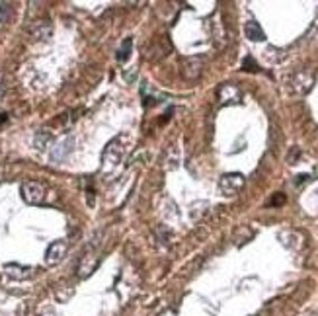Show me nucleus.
<instances>
[{
	"label": "nucleus",
	"mask_w": 318,
	"mask_h": 316,
	"mask_svg": "<svg viewBox=\"0 0 318 316\" xmlns=\"http://www.w3.org/2000/svg\"><path fill=\"white\" fill-rule=\"evenodd\" d=\"M123 151H125L123 139H119V137L111 139V141L106 145L104 153H102V164H104L107 170L115 168V166L121 162V158H123Z\"/></svg>",
	"instance_id": "obj_1"
},
{
	"label": "nucleus",
	"mask_w": 318,
	"mask_h": 316,
	"mask_svg": "<svg viewBox=\"0 0 318 316\" xmlns=\"http://www.w3.org/2000/svg\"><path fill=\"white\" fill-rule=\"evenodd\" d=\"M22 199L29 205H39L45 201L47 195V187L41 182H24L22 184Z\"/></svg>",
	"instance_id": "obj_2"
},
{
	"label": "nucleus",
	"mask_w": 318,
	"mask_h": 316,
	"mask_svg": "<svg viewBox=\"0 0 318 316\" xmlns=\"http://www.w3.org/2000/svg\"><path fill=\"white\" fill-rule=\"evenodd\" d=\"M172 51V43L168 37H157L155 41H151L145 49V59L151 63H157L160 59H164L168 53Z\"/></svg>",
	"instance_id": "obj_3"
},
{
	"label": "nucleus",
	"mask_w": 318,
	"mask_h": 316,
	"mask_svg": "<svg viewBox=\"0 0 318 316\" xmlns=\"http://www.w3.org/2000/svg\"><path fill=\"white\" fill-rule=\"evenodd\" d=\"M246 184V178L240 174V172H229V174H223L221 180H219V187L225 195H237L240 189L244 187Z\"/></svg>",
	"instance_id": "obj_4"
},
{
	"label": "nucleus",
	"mask_w": 318,
	"mask_h": 316,
	"mask_svg": "<svg viewBox=\"0 0 318 316\" xmlns=\"http://www.w3.org/2000/svg\"><path fill=\"white\" fill-rule=\"evenodd\" d=\"M217 98L223 105H231V104H240L242 102V92H240L238 86L227 82V84H221L219 90H217Z\"/></svg>",
	"instance_id": "obj_5"
},
{
	"label": "nucleus",
	"mask_w": 318,
	"mask_h": 316,
	"mask_svg": "<svg viewBox=\"0 0 318 316\" xmlns=\"http://www.w3.org/2000/svg\"><path fill=\"white\" fill-rule=\"evenodd\" d=\"M201 71H203V61L199 57H187L182 65V77L189 82L197 80L201 77Z\"/></svg>",
	"instance_id": "obj_6"
},
{
	"label": "nucleus",
	"mask_w": 318,
	"mask_h": 316,
	"mask_svg": "<svg viewBox=\"0 0 318 316\" xmlns=\"http://www.w3.org/2000/svg\"><path fill=\"white\" fill-rule=\"evenodd\" d=\"M4 275L10 277V279H16V281H24V279H29L33 277V267L29 265H20V263H6L2 267Z\"/></svg>",
	"instance_id": "obj_7"
},
{
	"label": "nucleus",
	"mask_w": 318,
	"mask_h": 316,
	"mask_svg": "<svg viewBox=\"0 0 318 316\" xmlns=\"http://www.w3.org/2000/svg\"><path fill=\"white\" fill-rule=\"evenodd\" d=\"M100 263V252L98 250H88L82 260H80V265H79V275L80 277H88Z\"/></svg>",
	"instance_id": "obj_8"
},
{
	"label": "nucleus",
	"mask_w": 318,
	"mask_h": 316,
	"mask_svg": "<svg viewBox=\"0 0 318 316\" xmlns=\"http://www.w3.org/2000/svg\"><path fill=\"white\" fill-rule=\"evenodd\" d=\"M65 254H67V242L65 240H55L45 252V263L47 265H57L65 258Z\"/></svg>",
	"instance_id": "obj_9"
},
{
	"label": "nucleus",
	"mask_w": 318,
	"mask_h": 316,
	"mask_svg": "<svg viewBox=\"0 0 318 316\" xmlns=\"http://www.w3.org/2000/svg\"><path fill=\"white\" fill-rule=\"evenodd\" d=\"M313 84H315V77H313V73H309V71H301V73H297L293 80H291V86H293V90L297 92V94H307L311 88H313Z\"/></svg>",
	"instance_id": "obj_10"
},
{
	"label": "nucleus",
	"mask_w": 318,
	"mask_h": 316,
	"mask_svg": "<svg viewBox=\"0 0 318 316\" xmlns=\"http://www.w3.org/2000/svg\"><path fill=\"white\" fill-rule=\"evenodd\" d=\"M31 37L37 39V41L51 37V22L49 20H37L31 27Z\"/></svg>",
	"instance_id": "obj_11"
},
{
	"label": "nucleus",
	"mask_w": 318,
	"mask_h": 316,
	"mask_svg": "<svg viewBox=\"0 0 318 316\" xmlns=\"http://www.w3.org/2000/svg\"><path fill=\"white\" fill-rule=\"evenodd\" d=\"M244 33H246V37H248L250 41H264V39H265V33H264L262 26H260L256 20L246 22V26H244Z\"/></svg>",
	"instance_id": "obj_12"
},
{
	"label": "nucleus",
	"mask_w": 318,
	"mask_h": 316,
	"mask_svg": "<svg viewBox=\"0 0 318 316\" xmlns=\"http://www.w3.org/2000/svg\"><path fill=\"white\" fill-rule=\"evenodd\" d=\"M131 49H133V39L131 37H125L123 43H121V47H119V51H117V61L119 63L127 61L131 57Z\"/></svg>",
	"instance_id": "obj_13"
},
{
	"label": "nucleus",
	"mask_w": 318,
	"mask_h": 316,
	"mask_svg": "<svg viewBox=\"0 0 318 316\" xmlns=\"http://www.w3.org/2000/svg\"><path fill=\"white\" fill-rule=\"evenodd\" d=\"M12 20V6L8 2H2L0 4V26L8 24Z\"/></svg>",
	"instance_id": "obj_14"
},
{
	"label": "nucleus",
	"mask_w": 318,
	"mask_h": 316,
	"mask_svg": "<svg viewBox=\"0 0 318 316\" xmlns=\"http://www.w3.org/2000/svg\"><path fill=\"white\" fill-rule=\"evenodd\" d=\"M49 141H51V135L45 133V131H41V133H37V137H35V147H37L39 151H45Z\"/></svg>",
	"instance_id": "obj_15"
},
{
	"label": "nucleus",
	"mask_w": 318,
	"mask_h": 316,
	"mask_svg": "<svg viewBox=\"0 0 318 316\" xmlns=\"http://www.w3.org/2000/svg\"><path fill=\"white\" fill-rule=\"evenodd\" d=\"M242 71H246V73H258L260 67H258V63H256L254 57H246V59L242 61Z\"/></svg>",
	"instance_id": "obj_16"
},
{
	"label": "nucleus",
	"mask_w": 318,
	"mask_h": 316,
	"mask_svg": "<svg viewBox=\"0 0 318 316\" xmlns=\"http://www.w3.org/2000/svg\"><path fill=\"white\" fill-rule=\"evenodd\" d=\"M285 203V195L283 193H275L271 199H269V205L271 207H277V205H283Z\"/></svg>",
	"instance_id": "obj_17"
},
{
	"label": "nucleus",
	"mask_w": 318,
	"mask_h": 316,
	"mask_svg": "<svg viewBox=\"0 0 318 316\" xmlns=\"http://www.w3.org/2000/svg\"><path fill=\"white\" fill-rule=\"evenodd\" d=\"M299 157H301V151H299L297 147H293V149H291V153L287 155V162H289V164H295V162L299 160Z\"/></svg>",
	"instance_id": "obj_18"
},
{
	"label": "nucleus",
	"mask_w": 318,
	"mask_h": 316,
	"mask_svg": "<svg viewBox=\"0 0 318 316\" xmlns=\"http://www.w3.org/2000/svg\"><path fill=\"white\" fill-rule=\"evenodd\" d=\"M86 201L90 207H94V187L90 185V189H86Z\"/></svg>",
	"instance_id": "obj_19"
},
{
	"label": "nucleus",
	"mask_w": 318,
	"mask_h": 316,
	"mask_svg": "<svg viewBox=\"0 0 318 316\" xmlns=\"http://www.w3.org/2000/svg\"><path fill=\"white\" fill-rule=\"evenodd\" d=\"M305 180H309V176H307V174H301V176H297V184H301V182H305Z\"/></svg>",
	"instance_id": "obj_20"
},
{
	"label": "nucleus",
	"mask_w": 318,
	"mask_h": 316,
	"mask_svg": "<svg viewBox=\"0 0 318 316\" xmlns=\"http://www.w3.org/2000/svg\"><path fill=\"white\" fill-rule=\"evenodd\" d=\"M160 316H176V313L174 311H166V313H162Z\"/></svg>",
	"instance_id": "obj_21"
},
{
	"label": "nucleus",
	"mask_w": 318,
	"mask_h": 316,
	"mask_svg": "<svg viewBox=\"0 0 318 316\" xmlns=\"http://www.w3.org/2000/svg\"><path fill=\"white\" fill-rule=\"evenodd\" d=\"M2 121H6V115H4V113H0V123H2Z\"/></svg>",
	"instance_id": "obj_22"
},
{
	"label": "nucleus",
	"mask_w": 318,
	"mask_h": 316,
	"mask_svg": "<svg viewBox=\"0 0 318 316\" xmlns=\"http://www.w3.org/2000/svg\"><path fill=\"white\" fill-rule=\"evenodd\" d=\"M0 182H2V176H0Z\"/></svg>",
	"instance_id": "obj_23"
}]
</instances>
